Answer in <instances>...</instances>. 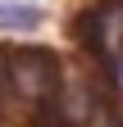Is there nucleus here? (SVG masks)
<instances>
[{
	"mask_svg": "<svg viewBox=\"0 0 123 127\" xmlns=\"http://www.w3.org/2000/svg\"><path fill=\"white\" fill-rule=\"evenodd\" d=\"M41 23V9L27 5V0H0V27H14V32H32Z\"/></svg>",
	"mask_w": 123,
	"mask_h": 127,
	"instance_id": "2",
	"label": "nucleus"
},
{
	"mask_svg": "<svg viewBox=\"0 0 123 127\" xmlns=\"http://www.w3.org/2000/svg\"><path fill=\"white\" fill-rule=\"evenodd\" d=\"M14 82H18L23 95H32V100L50 95L55 91V55H46V50H18L14 55Z\"/></svg>",
	"mask_w": 123,
	"mask_h": 127,
	"instance_id": "1",
	"label": "nucleus"
},
{
	"mask_svg": "<svg viewBox=\"0 0 123 127\" xmlns=\"http://www.w3.org/2000/svg\"><path fill=\"white\" fill-rule=\"evenodd\" d=\"M0 68H5V59H0Z\"/></svg>",
	"mask_w": 123,
	"mask_h": 127,
	"instance_id": "3",
	"label": "nucleus"
}]
</instances>
